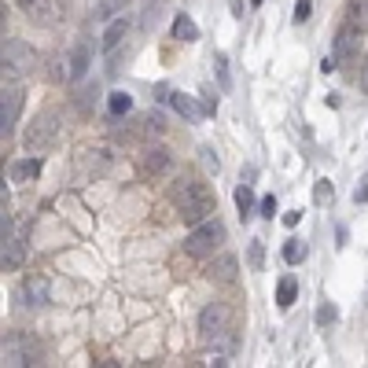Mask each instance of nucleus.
I'll use <instances>...</instances> for the list:
<instances>
[{
    "instance_id": "obj_4",
    "label": "nucleus",
    "mask_w": 368,
    "mask_h": 368,
    "mask_svg": "<svg viewBox=\"0 0 368 368\" xmlns=\"http://www.w3.org/2000/svg\"><path fill=\"white\" fill-rule=\"evenodd\" d=\"M37 67V52L19 41V37H8L4 41V77H22Z\"/></svg>"
},
{
    "instance_id": "obj_23",
    "label": "nucleus",
    "mask_w": 368,
    "mask_h": 368,
    "mask_svg": "<svg viewBox=\"0 0 368 368\" xmlns=\"http://www.w3.org/2000/svg\"><path fill=\"white\" fill-rule=\"evenodd\" d=\"M306 243H302V240H287L284 243V261H287V266H298V261H306Z\"/></svg>"
},
{
    "instance_id": "obj_28",
    "label": "nucleus",
    "mask_w": 368,
    "mask_h": 368,
    "mask_svg": "<svg viewBox=\"0 0 368 368\" xmlns=\"http://www.w3.org/2000/svg\"><path fill=\"white\" fill-rule=\"evenodd\" d=\"M258 210H261V217H266V221H273V214H276V195H266V199L258 203Z\"/></svg>"
},
{
    "instance_id": "obj_2",
    "label": "nucleus",
    "mask_w": 368,
    "mask_h": 368,
    "mask_svg": "<svg viewBox=\"0 0 368 368\" xmlns=\"http://www.w3.org/2000/svg\"><path fill=\"white\" fill-rule=\"evenodd\" d=\"M225 221H217V217H206L199 221V225H192V232L184 236V254H192V258H214L221 251V243H225Z\"/></svg>"
},
{
    "instance_id": "obj_25",
    "label": "nucleus",
    "mask_w": 368,
    "mask_h": 368,
    "mask_svg": "<svg viewBox=\"0 0 368 368\" xmlns=\"http://www.w3.org/2000/svg\"><path fill=\"white\" fill-rule=\"evenodd\" d=\"M339 321V309L332 306V302H321V309H317V324L328 328V324H335Z\"/></svg>"
},
{
    "instance_id": "obj_12",
    "label": "nucleus",
    "mask_w": 368,
    "mask_h": 368,
    "mask_svg": "<svg viewBox=\"0 0 368 368\" xmlns=\"http://www.w3.org/2000/svg\"><path fill=\"white\" fill-rule=\"evenodd\" d=\"M41 169H45V159H41V151L30 155V159H19V162H11V181L22 184V181H33V177H41Z\"/></svg>"
},
{
    "instance_id": "obj_26",
    "label": "nucleus",
    "mask_w": 368,
    "mask_h": 368,
    "mask_svg": "<svg viewBox=\"0 0 368 368\" xmlns=\"http://www.w3.org/2000/svg\"><path fill=\"white\" fill-rule=\"evenodd\" d=\"M309 15H313V0H295V22L302 26V22H309Z\"/></svg>"
},
{
    "instance_id": "obj_18",
    "label": "nucleus",
    "mask_w": 368,
    "mask_h": 368,
    "mask_svg": "<svg viewBox=\"0 0 368 368\" xmlns=\"http://www.w3.org/2000/svg\"><path fill=\"white\" fill-rule=\"evenodd\" d=\"M254 206H258V199H254L251 184H240V188H236V210H240V217L251 221L254 217Z\"/></svg>"
},
{
    "instance_id": "obj_17",
    "label": "nucleus",
    "mask_w": 368,
    "mask_h": 368,
    "mask_svg": "<svg viewBox=\"0 0 368 368\" xmlns=\"http://www.w3.org/2000/svg\"><path fill=\"white\" fill-rule=\"evenodd\" d=\"M140 166H144V174H162V169L169 166V151L166 148H144Z\"/></svg>"
},
{
    "instance_id": "obj_8",
    "label": "nucleus",
    "mask_w": 368,
    "mask_h": 368,
    "mask_svg": "<svg viewBox=\"0 0 368 368\" xmlns=\"http://www.w3.org/2000/svg\"><path fill=\"white\" fill-rule=\"evenodd\" d=\"M89 67H92V41H85V37H77L74 48L67 52V82H85L89 77Z\"/></svg>"
},
{
    "instance_id": "obj_21",
    "label": "nucleus",
    "mask_w": 368,
    "mask_h": 368,
    "mask_svg": "<svg viewBox=\"0 0 368 368\" xmlns=\"http://www.w3.org/2000/svg\"><path fill=\"white\" fill-rule=\"evenodd\" d=\"M129 4H133V0H100V4H96V15H100L103 22H111V19H118V15H125Z\"/></svg>"
},
{
    "instance_id": "obj_9",
    "label": "nucleus",
    "mask_w": 368,
    "mask_h": 368,
    "mask_svg": "<svg viewBox=\"0 0 368 368\" xmlns=\"http://www.w3.org/2000/svg\"><path fill=\"white\" fill-rule=\"evenodd\" d=\"M358 41H361V26L358 22H346L343 30H339V37H335V56H339V63L358 56Z\"/></svg>"
},
{
    "instance_id": "obj_5",
    "label": "nucleus",
    "mask_w": 368,
    "mask_h": 368,
    "mask_svg": "<svg viewBox=\"0 0 368 368\" xmlns=\"http://www.w3.org/2000/svg\"><path fill=\"white\" fill-rule=\"evenodd\" d=\"M22 100H26V92L22 85L15 82V77H4V92H0V133L11 137L15 133V122H19V111H22Z\"/></svg>"
},
{
    "instance_id": "obj_33",
    "label": "nucleus",
    "mask_w": 368,
    "mask_h": 368,
    "mask_svg": "<svg viewBox=\"0 0 368 368\" xmlns=\"http://www.w3.org/2000/svg\"><path fill=\"white\" fill-rule=\"evenodd\" d=\"M353 203H368V181L361 184V188H358V192H353Z\"/></svg>"
},
{
    "instance_id": "obj_10",
    "label": "nucleus",
    "mask_w": 368,
    "mask_h": 368,
    "mask_svg": "<svg viewBox=\"0 0 368 368\" xmlns=\"http://www.w3.org/2000/svg\"><path fill=\"white\" fill-rule=\"evenodd\" d=\"M129 30H133V19H129V15H118V19H111V22H107V30H103V41H100V48H103V52H114V48H118V45H122L125 37H129Z\"/></svg>"
},
{
    "instance_id": "obj_7",
    "label": "nucleus",
    "mask_w": 368,
    "mask_h": 368,
    "mask_svg": "<svg viewBox=\"0 0 368 368\" xmlns=\"http://www.w3.org/2000/svg\"><path fill=\"white\" fill-rule=\"evenodd\" d=\"M199 332L206 343H217V339H225L232 328H229V309L221 306V302H210V306L199 313Z\"/></svg>"
},
{
    "instance_id": "obj_22",
    "label": "nucleus",
    "mask_w": 368,
    "mask_h": 368,
    "mask_svg": "<svg viewBox=\"0 0 368 368\" xmlns=\"http://www.w3.org/2000/svg\"><path fill=\"white\" fill-rule=\"evenodd\" d=\"M247 266H251L254 273L266 269V243L261 240H251V247H247Z\"/></svg>"
},
{
    "instance_id": "obj_16",
    "label": "nucleus",
    "mask_w": 368,
    "mask_h": 368,
    "mask_svg": "<svg viewBox=\"0 0 368 368\" xmlns=\"http://www.w3.org/2000/svg\"><path fill=\"white\" fill-rule=\"evenodd\" d=\"M295 298H298V276L287 273L280 284H276V306L280 309H291L295 306Z\"/></svg>"
},
{
    "instance_id": "obj_31",
    "label": "nucleus",
    "mask_w": 368,
    "mask_h": 368,
    "mask_svg": "<svg viewBox=\"0 0 368 368\" xmlns=\"http://www.w3.org/2000/svg\"><path fill=\"white\" fill-rule=\"evenodd\" d=\"M328 195H335L332 181H317V203H328Z\"/></svg>"
},
{
    "instance_id": "obj_15",
    "label": "nucleus",
    "mask_w": 368,
    "mask_h": 368,
    "mask_svg": "<svg viewBox=\"0 0 368 368\" xmlns=\"http://www.w3.org/2000/svg\"><path fill=\"white\" fill-rule=\"evenodd\" d=\"M169 33H174V41H181V45H195V41H199V26H195L192 15H184V11L174 19V30H169Z\"/></svg>"
},
{
    "instance_id": "obj_24",
    "label": "nucleus",
    "mask_w": 368,
    "mask_h": 368,
    "mask_svg": "<svg viewBox=\"0 0 368 368\" xmlns=\"http://www.w3.org/2000/svg\"><path fill=\"white\" fill-rule=\"evenodd\" d=\"M199 96H203V114H206V118H214V114H217V92L210 89V85H203Z\"/></svg>"
},
{
    "instance_id": "obj_34",
    "label": "nucleus",
    "mask_w": 368,
    "mask_h": 368,
    "mask_svg": "<svg viewBox=\"0 0 368 368\" xmlns=\"http://www.w3.org/2000/svg\"><path fill=\"white\" fill-rule=\"evenodd\" d=\"M251 4H254V8H258V4H261V0H251Z\"/></svg>"
},
{
    "instance_id": "obj_32",
    "label": "nucleus",
    "mask_w": 368,
    "mask_h": 368,
    "mask_svg": "<svg viewBox=\"0 0 368 368\" xmlns=\"http://www.w3.org/2000/svg\"><path fill=\"white\" fill-rule=\"evenodd\" d=\"M298 221H302V210H291V214H284V225H287V229H295Z\"/></svg>"
},
{
    "instance_id": "obj_30",
    "label": "nucleus",
    "mask_w": 368,
    "mask_h": 368,
    "mask_svg": "<svg viewBox=\"0 0 368 368\" xmlns=\"http://www.w3.org/2000/svg\"><path fill=\"white\" fill-rule=\"evenodd\" d=\"M217 74H221V89H229L232 77H229V59L225 56H217Z\"/></svg>"
},
{
    "instance_id": "obj_20",
    "label": "nucleus",
    "mask_w": 368,
    "mask_h": 368,
    "mask_svg": "<svg viewBox=\"0 0 368 368\" xmlns=\"http://www.w3.org/2000/svg\"><path fill=\"white\" fill-rule=\"evenodd\" d=\"M19 266H22V240H19V236H8V240H4V273L19 269Z\"/></svg>"
},
{
    "instance_id": "obj_3",
    "label": "nucleus",
    "mask_w": 368,
    "mask_h": 368,
    "mask_svg": "<svg viewBox=\"0 0 368 368\" xmlns=\"http://www.w3.org/2000/svg\"><path fill=\"white\" fill-rule=\"evenodd\" d=\"M56 140H59V111L48 107L30 122V129H26V137H22V148L33 155V151H48Z\"/></svg>"
},
{
    "instance_id": "obj_19",
    "label": "nucleus",
    "mask_w": 368,
    "mask_h": 368,
    "mask_svg": "<svg viewBox=\"0 0 368 368\" xmlns=\"http://www.w3.org/2000/svg\"><path fill=\"white\" fill-rule=\"evenodd\" d=\"M107 111H111V118H122V114H129L133 111V96L129 92H107Z\"/></svg>"
},
{
    "instance_id": "obj_6",
    "label": "nucleus",
    "mask_w": 368,
    "mask_h": 368,
    "mask_svg": "<svg viewBox=\"0 0 368 368\" xmlns=\"http://www.w3.org/2000/svg\"><path fill=\"white\" fill-rule=\"evenodd\" d=\"M19 8H22V15L37 26H59L63 15H67L63 0H19Z\"/></svg>"
},
{
    "instance_id": "obj_35",
    "label": "nucleus",
    "mask_w": 368,
    "mask_h": 368,
    "mask_svg": "<svg viewBox=\"0 0 368 368\" xmlns=\"http://www.w3.org/2000/svg\"><path fill=\"white\" fill-rule=\"evenodd\" d=\"M365 92H368V77H365Z\"/></svg>"
},
{
    "instance_id": "obj_1",
    "label": "nucleus",
    "mask_w": 368,
    "mask_h": 368,
    "mask_svg": "<svg viewBox=\"0 0 368 368\" xmlns=\"http://www.w3.org/2000/svg\"><path fill=\"white\" fill-rule=\"evenodd\" d=\"M169 199H174L177 217H181L188 229L217 214L214 199H210V188H206L203 181H195V177H177V181H174V188H169Z\"/></svg>"
},
{
    "instance_id": "obj_29",
    "label": "nucleus",
    "mask_w": 368,
    "mask_h": 368,
    "mask_svg": "<svg viewBox=\"0 0 368 368\" xmlns=\"http://www.w3.org/2000/svg\"><path fill=\"white\" fill-rule=\"evenodd\" d=\"M159 15H162V4H159V0H155V4H151L148 11H144V30H148L151 22H159Z\"/></svg>"
},
{
    "instance_id": "obj_11",
    "label": "nucleus",
    "mask_w": 368,
    "mask_h": 368,
    "mask_svg": "<svg viewBox=\"0 0 368 368\" xmlns=\"http://www.w3.org/2000/svg\"><path fill=\"white\" fill-rule=\"evenodd\" d=\"M19 302L22 306H45L48 302V280L45 276H26L22 291H19Z\"/></svg>"
},
{
    "instance_id": "obj_14",
    "label": "nucleus",
    "mask_w": 368,
    "mask_h": 368,
    "mask_svg": "<svg viewBox=\"0 0 368 368\" xmlns=\"http://www.w3.org/2000/svg\"><path fill=\"white\" fill-rule=\"evenodd\" d=\"M206 280H214V284H232V280H236V258H232V254L214 258V261L206 266Z\"/></svg>"
},
{
    "instance_id": "obj_27",
    "label": "nucleus",
    "mask_w": 368,
    "mask_h": 368,
    "mask_svg": "<svg viewBox=\"0 0 368 368\" xmlns=\"http://www.w3.org/2000/svg\"><path fill=\"white\" fill-rule=\"evenodd\" d=\"M199 155H203V166H206L210 174L217 177V169H221V162H217V151H214V148H199Z\"/></svg>"
},
{
    "instance_id": "obj_13",
    "label": "nucleus",
    "mask_w": 368,
    "mask_h": 368,
    "mask_svg": "<svg viewBox=\"0 0 368 368\" xmlns=\"http://www.w3.org/2000/svg\"><path fill=\"white\" fill-rule=\"evenodd\" d=\"M169 107H174L184 122H199V118H206L203 114V103H195V96H184V92H174V96H169Z\"/></svg>"
}]
</instances>
